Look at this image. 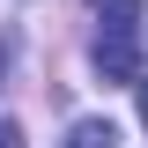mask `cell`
Here are the masks:
<instances>
[{
	"label": "cell",
	"mask_w": 148,
	"mask_h": 148,
	"mask_svg": "<svg viewBox=\"0 0 148 148\" xmlns=\"http://www.w3.org/2000/svg\"><path fill=\"white\" fill-rule=\"evenodd\" d=\"M133 89H141V126H148V82H133Z\"/></svg>",
	"instance_id": "5b68a950"
},
{
	"label": "cell",
	"mask_w": 148,
	"mask_h": 148,
	"mask_svg": "<svg viewBox=\"0 0 148 148\" xmlns=\"http://www.w3.org/2000/svg\"><path fill=\"white\" fill-rule=\"evenodd\" d=\"M104 22H126V30H141V0H89Z\"/></svg>",
	"instance_id": "3957f363"
},
{
	"label": "cell",
	"mask_w": 148,
	"mask_h": 148,
	"mask_svg": "<svg viewBox=\"0 0 148 148\" xmlns=\"http://www.w3.org/2000/svg\"><path fill=\"white\" fill-rule=\"evenodd\" d=\"M0 148H22V126H15V119H0Z\"/></svg>",
	"instance_id": "277c9868"
},
{
	"label": "cell",
	"mask_w": 148,
	"mask_h": 148,
	"mask_svg": "<svg viewBox=\"0 0 148 148\" xmlns=\"http://www.w3.org/2000/svg\"><path fill=\"white\" fill-rule=\"evenodd\" d=\"M0 67H8V45H0Z\"/></svg>",
	"instance_id": "8992f818"
},
{
	"label": "cell",
	"mask_w": 148,
	"mask_h": 148,
	"mask_svg": "<svg viewBox=\"0 0 148 148\" xmlns=\"http://www.w3.org/2000/svg\"><path fill=\"white\" fill-rule=\"evenodd\" d=\"M59 148H119V126H111V119H74Z\"/></svg>",
	"instance_id": "7a4b0ae2"
},
{
	"label": "cell",
	"mask_w": 148,
	"mask_h": 148,
	"mask_svg": "<svg viewBox=\"0 0 148 148\" xmlns=\"http://www.w3.org/2000/svg\"><path fill=\"white\" fill-rule=\"evenodd\" d=\"M96 67H104L111 82H141V37H133L126 22H104V30H96Z\"/></svg>",
	"instance_id": "6da1fadb"
}]
</instances>
